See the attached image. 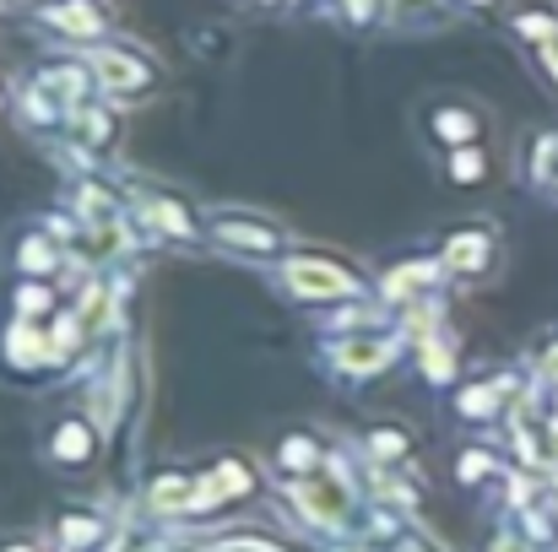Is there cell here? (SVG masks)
<instances>
[{
  "label": "cell",
  "mask_w": 558,
  "mask_h": 552,
  "mask_svg": "<svg viewBox=\"0 0 558 552\" xmlns=\"http://www.w3.org/2000/svg\"><path fill=\"white\" fill-rule=\"evenodd\" d=\"M299 499H304V510L315 515V526H342L348 520V510H353V493H348V482H337V477H310V482H299Z\"/></svg>",
  "instance_id": "6da1fadb"
},
{
  "label": "cell",
  "mask_w": 558,
  "mask_h": 552,
  "mask_svg": "<svg viewBox=\"0 0 558 552\" xmlns=\"http://www.w3.org/2000/svg\"><path fill=\"white\" fill-rule=\"evenodd\" d=\"M288 282H293L299 293H315V298H326V293H359V282H353L348 271L326 266V260H293V266H288Z\"/></svg>",
  "instance_id": "7a4b0ae2"
},
{
  "label": "cell",
  "mask_w": 558,
  "mask_h": 552,
  "mask_svg": "<svg viewBox=\"0 0 558 552\" xmlns=\"http://www.w3.org/2000/svg\"><path fill=\"white\" fill-rule=\"evenodd\" d=\"M93 71H98V82H104L109 93H125V87H142V82H147V65L131 60V54H120V49H98Z\"/></svg>",
  "instance_id": "3957f363"
},
{
  "label": "cell",
  "mask_w": 558,
  "mask_h": 552,
  "mask_svg": "<svg viewBox=\"0 0 558 552\" xmlns=\"http://www.w3.org/2000/svg\"><path fill=\"white\" fill-rule=\"evenodd\" d=\"M445 260L461 266V271H477V266L488 260V238H483V233H456V238L445 244Z\"/></svg>",
  "instance_id": "277c9868"
},
{
  "label": "cell",
  "mask_w": 558,
  "mask_h": 552,
  "mask_svg": "<svg viewBox=\"0 0 558 552\" xmlns=\"http://www.w3.org/2000/svg\"><path fill=\"white\" fill-rule=\"evenodd\" d=\"M49 22L65 27V33H98V27H104V16H98L93 5H76V0H71V5H49Z\"/></svg>",
  "instance_id": "5b68a950"
},
{
  "label": "cell",
  "mask_w": 558,
  "mask_h": 552,
  "mask_svg": "<svg viewBox=\"0 0 558 552\" xmlns=\"http://www.w3.org/2000/svg\"><path fill=\"white\" fill-rule=\"evenodd\" d=\"M390 358V347L385 342H359V347H342V368H353V373H369Z\"/></svg>",
  "instance_id": "8992f818"
},
{
  "label": "cell",
  "mask_w": 558,
  "mask_h": 552,
  "mask_svg": "<svg viewBox=\"0 0 558 552\" xmlns=\"http://www.w3.org/2000/svg\"><path fill=\"white\" fill-rule=\"evenodd\" d=\"M222 238L250 244V249H271V244H277V233H271V228H244V222H222Z\"/></svg>",
  "instance_id": "52a82bcc"
},
{
  "label": "cell",
  "mask_w": 558,
  "mask_h": 552,
  "mask_svg": "<svg viewBox=\"0 0 558 552\" xmlns=\"http://www.w3.org/2000/svg\"><path fill=\"white\" fill-rule=\"evenodd\" d=\"M54 455H65V461H76V455H87V433L71 422V428H60V439H54Z\"/></svg>",
  "instance_id": "ba28073f"
},
{
  "label": "cell",
  "mask_w": 558,
  "mask_h": 552,
  "mask_svg": "<svg viewBox=\"0 0 558 552\" xmlns=\"http://www.w3.org/2000/svg\"><path fill=\"white\" fill-rule=\"evenodd\" d=\"M11 347H16L22 364H38V358H44V342H38L33 331H11Z\"/></svg>",
  "instance_id": "9c48e42d"
},
{
  "label": "cell",
  "mask_w": 558,
  "mask_h": 552,
  "mask_svg": "<svg viewBox=\"0 0 558 552\" xmlns=\"http://www.w3.org/2000/svg\"><path fill=\"white\" fill-rule=\"evenodd\" d=\"M499 406V395L494 390H466V401H461V412L466 417H483V412H494Z\"/></svg>",
  "instance_id": "30bf717a"
},
{
  "label": "cell",
  "mask_w": 558,
  "mask_h": 552,
  "mask_svg": "<svg viewBox=\"0 0 558 552\" xmlns=\"http://www.w3.org/2000/svg\"><path fill=\"white\" fill-rule=\"evenodd\" d=\"M439 131H450V142H466L472 136V120L466 114H439Z\"/></svg>",
  "instance_id": "8fae6325"
},
{
  "label": "cell",
  "mask_w": 558,
  "mask_h": 552,
  "mask_svg": "<svg viewBox=\"0 0 558 552\" xmlns=\"http://www.w3.org/2000/svg\"><path fill=\"white\" fill-rule=\"evenodd\" d=\"M282 461H288V466H310V461H315V444H304V439H293V444L282 450Z\"/></svg>",
  "instance_id": "7c38bea8"
},
{
  "label": "cell",
  "mask_w": 558,
  "mask_h": 552,
  "mask_svg": "<svg viewBox=\"0 0 558 552\" xmlns=\"http://www.w3.org/2000/svg\"><path fill=\"white\" fill-rule=\"evenodd\" d=\"M22 260H27V271H49V249H44V244H27Z\"/></svg>",
  "instance_id": "4fadbf2b"
},
{
  "label": "cell",
  "mask_w": 558,
  "mask_h": 552,
  "mask_svg": "<svg viewBox=\"0 0 558 552\" xmlns=\"http://www.w3.org/2000/svg\"><path fill=\"white\" fill-rule=\"evenodd\" d=\"M450 358H445V353H439V347H428V379H450Z\"/></svg>",
  "instance_id": "5bb4252c"
},
{
  "label": "cell",
  "mask_w": 558,
  "mask_h": 552,
  "mask_svg": "<svg viewBox=\"0 0 558 552\" xmlns=\"http://www.w3.org/2000/svg\"><path fill=\"white\" fill-rule=\"evenodd\" d=\"M153 217H158L169 233H185V228H190V222H180V211H174V206H153Z\"/></svg>",
  "instance_id": "9a60e30c"
},
{
  "label": "cell",
  "mask_w": 558,
  "mask_h": 552,
  "mask_svg": "<svg viewBox=\"0 0 558 552\" xmlns=\"http://www.w3.org/2000/svg\"><path fill=\"white\" fill-rule=\"evenodd\" d=\"M521 33H532V38H548V33H554V22H548V16H521Z\"/></svg>",
  "instance_id": "2e32d148"
},
{
  "label": "cell",
  "mask_w": 558,
  "mask_h": 552,
  "mask_svg": "<svg viewBox=\"0 0 558 552\" xmlns=\"http://www.w3.org/2000/svg\"><path fill=\"white\" fill-rule=\"evenodd\" d=\"M374 450L379 455H401V433H374Z\"/></svg>",
  "instance_id": "e0dca14e"
},
{
  "label": "cell",
  "mask_w": 558,
  "mask_h": 552,
  "mask_svg": "<svg viewBox=\"0 0 558 552\" xmlns=\"http://www.w3.org/2000/svg\"><path fill=\"white\" fill-rule=\"evenodd\" d=\"M65 542H93V526L87 520H65Z\"/></svg>",
  "instance_id": "ac0fdd59"
},
{
  "label": "cell",
  "mask_w": 558,
  "mask_h": 552,
  "mask_svg": "<svg viewBox=\"0 0 558 552\" xmlns=\"http://www.w3.org/2000/svg\"><path fill=\"white\" fill-rule=\"evenodd\" d=\"M348 11H353L359 22H369V16H374V0H348Z\"/></svg>",
  "instance_id": "d6986e66"
},
{
  "label": "cell",
  "mask_w": 558,
  "mask_h": 552,
  "mask_svg": "<svg viewBox=\"0 0 558 552\" xmlns=\"http://www.w3.org/2000/svg\"><path fill=\"white\" fill-rule=\"evenodd\" d=\"M222 552H271V548H260V542H233V548H222Z\"/></svg>",
  "instance_id": "ffe728a7"
},
{
  "label": "cell",
  "mask_w": 558,
  "mask_h": 552,
  "mask_svg": "<svg viewBox=\"0 0 558 552\" xmlns=\"http://www.w3.org/2000/svg\"><path fill=\"white\" fill-rule=\"evenodd\" d=\"M548 373H554V379H558V353H548Z\"/></svg>",
  "instance_id": "44dd1931"
},
{
  "label": "cell",
  "mask_w": 558,
  "mask_h": 552,
  "mask_svg": "<svg viewBox=\"0 0 558 552\" xmlns=\"http://www.w3.org/2000/svg\"><path fill=\"white\" fill-rule=\"evenodd\" d=\"M477 5H483V0H477Z\"/></svg>",
  "instance_id": "7402d4cb"
}]
</instances>
